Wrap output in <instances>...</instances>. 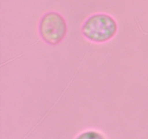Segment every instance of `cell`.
<instances>
[{
  "label": "cell",
  "instance_id": "1",
  "mask_svg": "<svg viewBox=\"0 0 148 139\" xmlns=\"http://www.w3.org/2000/svg\"><path fill=\"white\" fill-rule=\"evenodd\" d=\"M82 31L84 36L91 41L104 42L114 37L117 31V24L111 16L96 14L85 22Z\"/></svg>",
  "mask_w": 148,
  "mask_h": 139
},
{
  "label": "cell",
  "instance_id": "2",
  "mask_svg": "<svg viewBox=\"0 0 148 139\" xmlns=\"http://www.w3.org/2000/svg\"><path fill=\"white\" fill-rule=\"evenodd\" d=\"M40 33L42 39L50 44H57L65 37L66 24L64 19L56 12H49L41 18Z\"/></svg>",
  "mask_w": 148,
  "mask_h": 139
},
{
  "label": "cell",
  "instance_id": "3",
  "mask_svg": "<svg viewBox=\"0 0 148 139\" xmlns=\"http://www.w3.org/2000/svg\"><path fill=\"white\" fill-rule=\"evenodd\" d=\"M76 139H105V138L98 132L89 130L81 133L77 137Z\"/></svg>",
  "mask_w": 148,
  "mask_h": 139
}]
</instances>
